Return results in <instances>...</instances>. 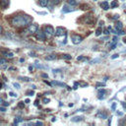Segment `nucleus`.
<instances>
[{
  "instance_id": "obj_1",
  "label": "nucleus",
  "mask_w": 126,
  "mask_h": 126,
  "mask_svg": "<svg viewBox=\"0 0 126 126\" xmlns=\"http://www.w3.org/2000/svg\"><path fill=\"white\" fill-rule=\"evenodd\" d=\"M32 18L28 15H17L11 19V24L16 28H25L31 25Z\"/></svg>"
},
{
  "instance_id": "obj_2",
  "label": "nucleus",
  "mask_w": 126,
  "mask_h": 126,
  "mask_svg": "<svg viewBox=\"0 0 126 126\" xmlns=\"http://www.w3.org/2000/svg\"><path fill=\"white\" fill-rule=\"evenodd\" d=\"M38 31V26L36 24H31L28 26V29H27V32L29 34H33L35 33L36 32Z\"/></svg>"
},
{
  "instance_id": "obj_3",
  "label": "nucleus",
  "mask_w": 126,
  "mask_h": 126,
  "mask_svg": "<svg viewBox=\"0 0 126 126\" xmlns=\"http://www.w3.org/2000/svg\"><path fill=\"white\" fill-rule=\"evenodd\" d=\"M44 32H45V34H46V36L47 37H51V36H53L54 35V29L51 27V26H45L44 27Z\"/></svg>"
},
{
  "instance_id": "obj_4",
  "label": "nucleus",
  "mask_w": 126,
  "mask_h": 126,
  "mask_svg": "<svg viewBox=\"0 0 126 126\" xmlns=\"http://www.w3.org/2000/svg\"><path fill=\"white\" fill-rule=\"evenodd\" d=\"M71 39H72V42H73L74 44H79V43L82 42L83 37H82L81 35H79V34H73L72 37H71Z\"/></svg>"
},
{
  "instance_id": "obj_5",
  "label": "nucleus",
  "mask_w": 126,
  "mask_h": 126,
  "mask_svg": "<svg viewBox=\"0 0 126 126\" xmlns=\"http://www.w3.org/2000/svg\"><path fill=\"white\" fill-rule=\"evenodd\" d=\"M35 36H36V38L38 39V40H44L45 39V37H46V34H45V32H44V31L42 32V31H37L36 32V34H35Z\"/></svg>"
},
{
  "instance_id": "obj_6",
  "label": "nucleus",
  "mask_w": 126,
  "mask_h": 126,
  "mask_svg": "<svg viewBox=\"0 0 126 126\" xmlns=\"http://www.w3.org/2000/svg\"><path fill=\"white\" fill-rule=\"evenodd\" d=\"M55 34H56V36H63V35L65 36L66 35V31L63 28L58 27L56 29V31H55Z\"/></svg>"
},
{
  "instance_id": "obj_7",
  "label": "nucleus",
  "mask_w": 126,
  "mask_h": 126,
  "mask_svg": "<svg viewBox=\"0 0 126 126\" xmlns=\"http://www.w3.org/2000/svg\"><path fill=\"white\" fill-rule=\"evenodd\" d=\"M5 37L6 38H8V39H16V38H18V36L14 33V32H7L6 33H5Z\"/></svg>"
},
{
  "instance_id": "obj_8",
  "label": "nucleus",
  "mask_w": 126,
  "mask_h": 126,
  "mask_svg": "<svg viewBox=\"0 0 126 126\" xmlns=\"http://www.w3.org/2000/svg\"><path fill=\"white\" fill-rule=\"evenodd\" d=\"M75 10H76V9L73 8V7H71V5H70V6L65 5V6L63 7V9H62V12H63V13H70V12H73V11H75Z\"/></svg>"
},
{
  "instance_id": "obj_9",
  "label": "nucleus",
  "mask_w": 126,
  "mask_h": 126,
  "mask_svg": "<svg viewBox=\"0 0 126 126\" xmlns=\"http://www.w3.org/2000/svg\"><path fill=\"white\" fill-rule=\"evenodd\" d=\"M105 94H106V91H105V90H103V89L98 90V96H97V97H98L99 99H103Z\"/></svg>"
},
{
  "instance_id": "obj_10",
  "label": "nucleus",
  "mask_w": 126,
  "mask_h": 126,
  "mask_svg": "<svg viewBox=\"0 0 126 126\" xmlns=\"http://www.w3.org/2000/svg\"><path fill=\"white\" fill-rule=\"evenodd\" d=\"M9 0H0V6L3 8V9H6V8H8V6H9Z\"/></svg>"
},
{
  "instance_id": "obj_11",
  "label": "nucleus",
  "mask_w": 126,
  "mask_h": 126,
  "mask_svg": "<svg viewBox=\"0 0 126 126\" xmlns=\"http://www.w3.org/2000/svg\"><path fill=\"white\" fill-rule=\"evenodd\" d=\"M1 52L6 58H13L14 57V53L13 52H8V51H1Z\"/></svg>"
},
{
  "instance_id": "obj_12",
  "label": "nucleus",
  "mask_w": 126,
  "mask_h": 126,
  "mask_svg": "<svg viewBox=\"0 0 126 126\" xmlns=\"http://www.w3.org/2000/svg\"><path fill=\"white\" fill-rule=\"evenodd\" d=\"M96 116L99 117V118H101V119H106V118H107V114H106V112H104V111L98 112V113L96 114Z\"/></svg>"
},
{
  "instance_id": "obj_13",
  "label": "nucleus",
  "mask_w": 126,
  "mask_h": 126,
  "mask_svg": "<svg viewBox=\"0 0 126 126\" xmlns=\"http://www.w3.org/2000/svg\"><path fill=\"white\" fill-rule=\"evenodd\" d=\"M100 7L103 9V10H108L109 9V4L106 2V1H103L100 3Z\"/></svg>"
},
{
  "instance_id": "obj_14",
  "label": "nucleus",
  "mask_w": 126,
  "mask_h": 126,
  "mask_svg": "<svg viewBox=\"0 0 126 126\" xmlns=\"http://www.w3.org/2000/svg\"><path fill=\"white\" fill-rule=\"evenodd\" d=\"M55 59H56L55 54H48L45 56V60H47V61H51V60H55Z\"/></svg>"
},
{
  "instance_id": "obj_15",
  "label": "nucleus",
  "mask_w": 126,
  "mask_h": 126,
  "mask_svg": "<svg viewBox=\"0 0 126 126\" xmlns=\"http://www.w3.org/2000/svg\"><path fill=\"white\" fill-rule=\"evenodd\" d=\"M122 28H123V24H122L121 22H117V23L115 24V28H114V29H116L117 31L120 32V31L122 30Z\"/></svg>"
},
{
  "instance_id": "obj_16",
  "label": "nucleus",
  "mask_w": 126,
  "mask_h": 126,
  "mask_svg": "<svg viewBox=\"0 0 126 126\" xmlns=\"http://www.w3.org/2000/svg\"><path fill=\"white\" fill-rule=\"evenodd\" d=\"M49 1H50V0H39V5H40L41 7H46V6L48 5Z\"/></svg>"
},
{
  "instance_id": "obj_17",
  "label": "nucleus",
  "mask_w": 126,
  "mask_h": 126,
  "mask_svg": "<svg viewBox=\"0 0 126 126\" xmlns=\"http://www.w3.org/2000/svg\"><path fill=\"white\" fill-rule=\"evenodd\" d=\"M83 119H84L83 116H75V117L71 118V120H72L73 122H79V121H82Z\"/></svg>"
},
{
  "instance_id": "obj_18",
  "label": "nucleus",
  "mask_w": 126,
  "mask_h": 126,
  "mask_svg": "<svg viewBox=\"0 0 126 126\" xmlns=\"http://www.w3.org/2000/svg\"><path fill=\"white\" fill-rule=\"evenodd\" d=\"M52 85H55V86H60V87H66V85L65 84H63V83H60V82H58V81H53L52 83H51Z\"/></svg>"
},
{
  "instance_id": "obj_19",
  "label": "nucleus",
  "mask_w": 126,
  "mask_h": 126,
  "mask_svg": "<svg viewBox=\"0 0 126 126\" xmlns=\"http://www.w3.org/2000/svg\"><path fill=\"white\" fill-rule=\"evenodd\" d=\"M118 5H119V3H118L117 0H113V1L111 2V4H110L111 8H116V7H118Z\"/></svg>"
},
{
  "instance_id": "obj_20",
  "label": "nucleus",
  "mask_w": 126,
  "mask_h": 126,
  "mask_svg": "<svg viewBox=\"0 0 126 126\" xmlns=\"http://www.w3.org/2000/svg\"><path fill=\"white\" fill-rule=\"evenodd\" d=\"M67 2H68V4L71 5V6H76V5L78 4V2H77L76 0H68Z\"/></svg>"
},
{
  "instance_id": "obj_21",
  "label": "nucleus",
  "mask_w": 126,
  "mask_h": 126,
  "mask_svg": "<svg viewBox=\"0 0 126 126\" xmlns=\"http://www.w3.org/2000/svg\"><path fill=\"white\" fill-rule=\"evenodd\" d=\"M62 58L65 59V60H70V59L72 58V56L69 55V54H63V55H62Z\"/></svg>"
},
{
  "instance_id": "obj_22",
  "label": "nucleus",
  "mask_w": 126,
  "mask_h": 126,
  "mask_svg": "<svg viewBox=\"0 0 126 126\" xmlns=\"http://www.w3.org/2000/svg\"><path fill=\"white\" fill-rule=\"evenodd\" d=\"M77 60H78V61H87L88 58L85 57V56H78V57H77Z\"/></svg>"
},
{
  "instance_id": "obj_23",
  "label": "nucleus",
  "mask_w": 126,
  "mask_h": 126,
  "mask_svg": "<svg viewBox=\"0 0 126 126\" xmlns=\"http://www.w3.org/2000/svg\"><path fill=\"white\" fill-rule=\"evenodd\" d=\"M19 79L21 81H24V82H30L31 81V79L29 77H19Z\"/></svg>"
},
{
  "instance_id": "obj_24",
  "label": "nucleus",
  "mask_w": 126,
  "mask_h": 126,
  "mask_svg": "<svg viewBox=\"0 0 126 126\" xmlns=\"http://www.w3.org/2000/svg\"><path fill=\"white\" fill-rule=\"evenodd\" d=\"M21 121H23V118H22V117H16V118L14 119V124H18V123L21 122Z\"/></svg>"
},
{
  "instance_id": "obj_25",
  "label": "nucleus",
  "mask_w": 126,
  "mask_h": 126,
  "mask_svg": "<svg viewBox=\"0 0 126 126\" xmlns=\"http://www.w3.org/2000/svg\"><path fill=\"white\" fill-rule=\"evenodd\" d=\"M100 34H101V29H100V27H99V28L95 31V35L98 36V35H100Z\"/></svg>"
},
{
  "instance_id": "obj_26",
  "label": "nucleus",
  "mask_w": 126,
  "mask_h": 126,
  "mask_svg": "<svg viewBox=\"0 0 126 126\" xmlns=\"http://www.w3.org/2000/svg\"><path fill=\"white\" fill-rule=\"evenodd\" d=\"M18 107H19V108H24V107H25V102H24V101H20V102L18 103Z\"/></svg>"
},
{
  "instance_id": "obj_27",
  "label": "nucleus",
  "mask_w": 126,
  "mask_h": 126,
  "mask_svg": "<svg viewBox=\"0 0 126 126\" xmlns=\"http://www.w3.org/2000/svg\"><path fill=\"white\" fill-rule=\"evenodd\" d=\"M7 63V60L5 58H0V65H4Z\"/></svg>"
},
{
  "instance_id": "obj_28",
  "label": "nucleus",
  "mask_w": 126,
  "mask_h": 126,
  "mask_svg": "<svg viewBox=\"0 0 126 126\" xmlns=\"http://www.w3.org/2000/svg\"><path fill=\"white\" fill-rule=\"evenodd\" d=\"M60 1H61V0H50V2H51L53 5H57V4H59Z\"/></svg>"
},
{
  "instance_id": "obj_29",
  "label": "nucleus",
  "mask_w": 126,
  "mask_h": 126,
  "mask_svg": "<svg viewBox=\"0 0 126 126\" xmlns=\"http://www.w3.org/2000/svg\"><path fill=\"white\" fill-rule=\"evenodd\" d=\"M95 86H96L97 88H98V87H104V86H105V84H104V83H96V85H95Z\"/></svg>"
},
{
  "instance_id": "obj_30",
  "label": "nucleus",
  "mask_w": 126,
  "mask_h": 126,
  "mask_svg": "<svg viewBox=\"0 0 126 126\" xmlns=\"http://www.w3.org/2000/svg\"><path fill=\"white\" fill-rule=\"evenodd\" d=\"M27 94H28V95H33V94H34V92H33V91H28V92H27Z\"/></svg>"
},
{
  "instance_id": "obj_31",
  "label": "nucleus",
  "mask_w": 126,
  "mask_h": 126,
  "mask_svg": "<svg viewBox=\"0 0 126 126\" xmlns=\"http://www.w3.org/2000/svg\"><path fill=\"white\" fill-rule=\"evenodd\" d=\"M49 101H50V99H49V98H46V97H44V98L42 99V102H43V103H48Z\"/></svg>"
},
{
  "instance_id": "obj_32",
  "label": "nucleus",
  "mask_w": 126,
  "mask_h": 126,
  "mask_svg": "<svg viewBox=\"0 0 126 126\" xmlns=\"http://www.w3.org/2000/svg\"><path fill=\"white\" fill-rule=\"evenodd\" d=\"M13 86H14L16 89H18V90H19V89H21V87H20V85H19L18 83H14V84H13Z\"/></svg>"
},
{
  "instance_id": "obj_33",
  "label": "nucleus",
  "mask_w": 126,
  "mask_h": 126,
  "mask_svg": "<svg viewBox=\"0 0 126 126\" xmlns=\"http://www.w3.org/2000/svg\"><path fill=\"white\" fill-rule=\"evenodd\" d=\"M117 40H118V37H117V36H113V38H112V42H113V43H116Z\"/></svg>"
},
{
  "instance_id": "obj_34",
  "label": "nucleus",
  "mask_w": 126,
  "mask_h": 126,
  "mask_svg": "<svg viewBox=\"0 0 126 126\" xmlns=\"http://www.w3.org/2000/svg\"><path fill=\"white\" fill-rule=\"evenodd\" d=\"M103 33H104V34H106V35H108V34H109V30H108V29H107V30L105 29V30L103 31Z\"/></svg>"
},
{
  "instance_id": "obj_35",
  "label": "nucleus",
  "mask_w": 126,
  "mask_h": 126,
  "mask_svg": "<svg viewBox=\"0 0 126 126\" xmlns=\"http://www.w3.org/2000/svg\"><path fill=\"white\" fill-rule=\"evenodd\" d=\"M111 109H112V110H115V109H116V103H115V102L112 103V105H111Z\"/></svg>"
},
{
  "instance_id": "obj_36",
  "label": "nucleus",
  "mask_w": 126,
  "mask_h": 126,
  "mask_svg": "<svg viewBox=\"0 0 126 126\" xmlns=\"http://www.w3.org/2000/svg\"><path fill=\"white\" fill-rule=\"evenodd\" d=\"M9 94H10L11 96H14V97H17V96H18V94H14V93H12V92H11Z\"/></svg>"
},
{
  "instance_id": "obj_37",
  "label": "nucleus",
  "mask_w": 126,
  "mask_h": 126,
  "mask_svg": "<svg viewBox=\"0 0 126 126\" xmlns=\"http://www.w3.org/2000/svg\"><path fill=\"white\" fill-rule=\"evenodd\" d=\"M119 56V54H113L112 56H111V59H114V58H117Z\"/></svg>"
},
{
  "instance_id": "obj_38",
  "label": "nucleus",
  "mask_w": 126,
  "mask_h": 126,
  "mask_svg": "<svg viewBox=\"0 0 126 126\" xmlns=\"http://www.w3.org/2000/svg\"><path fill=\"white\" fill-rule=\"evenodd\" d=\"M112 19H114V20H117V19H119V15H114V16L112 17Z\"/></svg>"
},
{
  "instance_id": "obj_39",
  "label": "nucleus",
  "mask_w": 126,
  "mask_h": 126,
  "mask_svg": "<svg viewBox=\"0 0 126 126\" xmlns=\"http://www.w3.org/2000/svg\"><path fill=\"white\" fill-rule=\"evenodd\" d=\"M41 77H42V78H48V75L45 74V73H43V74H41Z\"/></svg>"
},
{
  "instance_id": "obj_40",
  "label": "nucleus",
  "mask_w": 126,
  "mask_h": 126,
  "mask_svg": "<svg viewBox=\"0 0 126 126\" xmlns=\"http://www.w3.org/2000/svg\"><path fill=\"white\" fill-rule=\"evenodd\" d=\"M35 124H36V125H43V122H41V121H36Z\"/></svg>"
},
{
  "instance_id": "obj_41",
  "label": "nucleus",
  "mask_w": 126,
  "mask_h": 126,
  "mask_svg": "<svg viewBox=\"0 0 126 126\" xmlns=\"http://www.w3.org/2000/svg\"><path fill=\"white\" fill-rule=\"evenodd\" d=\"M114 48H116V43H113L111 45V47H110V49H114Z\"/></svg>"
},
{
  "instance_id": "obj_42",
  "label": "nucleus",
  "mask_w": 126,
  "mask_h": 126,
  "mask_svg": "<svg viewBox=\"0 0 126 126\" xmlns=\"http://www.w3.org/2000/svg\"><path fill=\"white\" fill-rule=\"evenodd\" d=\"M98 61H99V59H94V60H92V61H91V63H92V64H94V62H98Z\"/></svg>"
},
{
  "instance_id": "obj_43",
  "label": "nucleus",
  "mask_w": 126,
  "mask_h": 126,
  "mask_svg": "<svg viewBox=\"0 0 126 126\" xmlns=\"http://www.w3.org/2000/svg\"><path fill=\"white\" fill-rule=\"evenodd\" d=\"M0 111H6V107H0Z\"/></svg>"
},
{
  "instance_id": "obj_44",
  "label": "nucleus",
  "mask_w": 126,
  "mask_h": 126,
  "mask_svg": "<svg viewBox=\"0 0 126 126\" xmlns=\"http://www.w3.org/2000/svg\"><path fill=\"white\" fill-rule=\"evenodd\" d=\"M32 69H33V67H32V66H29V70H30L31 72L32 71Z\"/></svg>"
},
{
  "instance_id": "obj_45",
  "label": "nucleus",
  "mask_w": 126,
  "mask_h": 126,
  "mask_svg": "<svg viewBox=\"0 0 126 126\" xmlns=\"http://www.w3.org/2000/svg\"><path fill=\"white\" fill-rule=\"evenodd\" d=\"M25 102H26V103H29V102H30V99H29V98L25 99Z\"/></svg>"
},
{
  "instance_id": "obj_46",
  "label": "nucleus",
  "mask_w": 126,
  "mask_h": 126,
  "mask_svg": "<svg viewBox=\"0 0 126 126\" xmlns=\"http://www.w3.org/2000/svg\"><path fill=\"white\" fill-rule=\"evenodd\" d=\"M3 105H4V106H8V105H9V103H8V102H4V103H3Z\"/></svg>"
},
{
  "instance_id": "obj_47",
  "label": "nucleus",
  "mask_w": 126,
  "mask_h": 126,
  "mask_svg": "<svg viewBox=\"0 0 126 126\" xmlns=\"http://www.w3.org/2000/svg\"><path fill=\"white\" fill-rule=\"evenodd\" d=\"M2 32H3V28H2V26L0 25V33H1Z\"/></svg>"
},
{
  "instance_id": "obj_48",
  "label": "nucleus",
  "mask_w": 126,
  "mask_h": 126,
  "mask_svg": "<svg viewBox=\"0 0 126 126\" xmlns=\"http://www.w3.org/2000/svg\"><path fill=\"white\" fill-rule=\"evenodd\" d=\"M102 25H103V22H102V21H99V27L102 26Z\"/></svg>"
},
{
  "instance_id": "obj_49",
  "label": "nucleus",
  "mask_w": 126,
  "mask_h": 126,
  "mask_svg": "<svg viewBox=\"0 0 126 126\" xmlns=\"http://www.w3.org/2000/svg\"><path fill=\"white\" fill-rule=\"evenodd\" d=\"M32 90H35V89H36V87H35L34 85H32Z\"/></svg>"
},
{
  "instance_id": "obj_50",
  "label": "nucleus",
  "mask_w": 126,
  "mask_h": 126,
  "mask_svg": "<svg viewBox=\"0 0 126 126\" xmlns=\"http://www.w3.org/2000/svg\"><path fill=\"white\" fill-rule=\"evenodd\" d=\"M24 61H25L24 58H20V62H24Z\"/></svg>"
},
{
  "instance_id": "obj_51",
  "label": "nucleus",
  "mask_w": 126,
  "mask_h": 126,
  "mask_svg": "<svg viewBox=\"0 0 126 126\" xmlns=\"http://www.w3.org/2000/svg\"><path fill=\"white\" fill-rule=\"evenodd\" d=\"M16 68L15 67H11V68H9V70H15Z\"/></svg>"
},
{
  "instance_id": "obj_52",
  "label": "nucleus",
  "mask_w": 126,
  "mask_h": 126,
  "mask_svg": "<svg viewBox=\"0 0 126 126\" xmlns=\"http://www.w3.org/2000/svg\"><path fill=\"white\" fill-rule=\"evenodd\" d=\"M104 81H106V80H108V77H104V79H103Z\"/></svg>"
},
{
  "instance_id": "obj_53",
  "label": "nucleus",
  "mask_w": 126,
  "mask_h": 126,
  "mask_svg": "<svg viewBox=\"0 0 126 126\" xmlns=\"http://www.w3.org/2000/svg\"><path fill=\"white\" fill-rule=\"evenodd\" d=\"M55 120H56V119H55V118H54V117H53V118H52V119H51V121H52V122H54V121H55Z\"/></svg>"
},
{
  "instance_id": "obj_54",
  "label": "nucleus",
  "mask_w": 126,
  "mask_h": 126,
  "mask_svg": "<svg viewBox=\"0 0 126 126\" xmlns=\"http://www.w3.org/2000/svg\"><path fill=\"white\" fill-rule=\"evenodd\" d=\"M2 102H3V99H2L1 97H0V103H2Z\"/></svg>"
},
{
  "instance_id": "obj_55",
  "label": "nucleus",
  "mask_w": 126,
  "mask_h": 126,
  "mask_svg": "<svg viewBox=\"0 0 126 126\" xmlns=\"http://www.w3.org/2000/svg\"><path fill=\"white\" fill-rule=\"evenodd\" d=\"M1 88H2V84H0V89H1Z\"/></svg>"
},
{
  "instance_id": "obj_56",
  "label": "nucleus",
  "mask_w": 126,
  "mask_h": 126,
  "mask_svg": "<svg viewBox=\"0 0 126 126\" xmlns=\"http://www.w3.org/2000/svg\"><path fill=\"white\" fill-rule=\"evenodd\" d=\"M124 42H125V43H126V38H125V40H124Z\"/></svg>"
},
{
  "instance_id": "obj_57",
  "label": "nucleus",
  "mask_w": 126,
  "mask_h": 126,
  "mask_svg": "<svg viewBox=\"0 0 126 126\" xmlns=\"http://www.w3.org/2000/svg\"><path fill=\"white\" fill-rule=\"evenodd\" d=\"M123 52H126V49H125V50H124V51H123Z\"/></svg>"
},
{
  "instance_id": "obj_58",
  "label": "nucleus",
  "mask_w": 126,
  "mask_h": 126,
  "mask_svg": "<svg viewBox=\"0 0 126 126\" xmlns=\"http://www.w3.org/2000/svg\"><path fill=\"white\" fill-rule=\"evenodd\" d=\"M94 1H96V0H94Z\"/></svg>"
},
{
  "instance_id": "obj_59",
  "label": "nucleus",
  "mask_w": 126,
  "mask_h": 126,
  "mask_svg": "<svg viewBox=\"0 0 126 126\" xmlns=\"http://www.w3.org/2000/svg\"><path fill=\"white\" fill-rule=\"evenodd\" d=\"M125 13H126V11H125Z\"/></svg>"
},
{
  "instance_id": "obj_60",
  "label": "nucleus",
  "mask_w": 126,
  "mask_h": 126,
  "mask_svg": "<svg viewBox=\"0 0 126 126\" xmlns=\"http://www.w3.org/2000/svg\"><path fill=\"white\" fill-rule=\"evenodd\" d=\"M122 1H124V0H122Z\"/></svg>"
}]
</instances>
